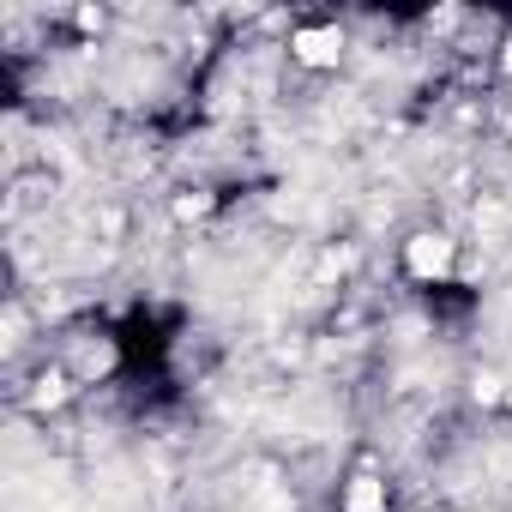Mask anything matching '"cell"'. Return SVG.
Instances as JSON below:
<instances>
[{
	"label": "cell",
	"mask_w": 512,
	"mask_h": 512,
	"mask_svg": "<svg viewBox=\"0 0 512 512\" xmlns=\"http://www.w3.org/2000/svg\"><path fill=\"white\" fill-rule=\"evenodd\" d=\"M290 55H296L302 67H338V61H344V31H338V25L296 31V37H290Z\"/></svg>",
	"instance_id": "cell-2"
},
{
	"label": "cell",
	"mask_w": 512,
	"mask_h": 512,
	"mask_svg": "<svg viewBox=\"0 0 512 512\" xmlns=\"http://www.w3.org/2000/svg\"><path fill=\"white\" fill-rule=\"evenodd\" d=\"M338 512H386V482L380 476H350L344 494H338Z\"/></svg>",
	"instance_id": "cell-3"
},
{
	"label": "cell",
	"mask_w": 512,
	"mask_h": 512,
	"mask_svg": "<svg viewBox=\"0 0 512 512\" xmlns=\"http://www.w3.org/2000/svg\"><path fill=\"white\" fill-rule=\"evenodd\" d=\"M404 260H410V272H416V278H446V272H452V235H440V229L410 235Z\"/></svg>",
	"instance_id": "cell-1"
}]
</instances>
